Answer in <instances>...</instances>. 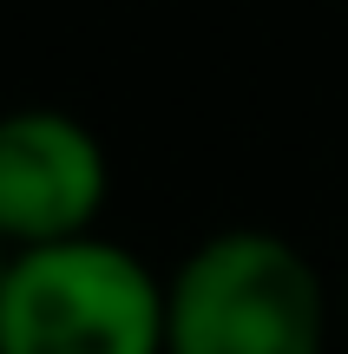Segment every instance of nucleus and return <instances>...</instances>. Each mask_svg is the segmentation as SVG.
<instances>
[{
	"mask_svg": "<svg viewBox=\"0 0 348 354\" xmlns=\"http://www.w3.org/2000/svg\"><path fill=\"white\" fill-rule=\"evenodd\" d=\"M105 197H112V158L86 118L59 105L0 112V243L13 256L99 236Z\"/></svg>",
	"mask_w": 348,
	"mask_h": 354,
	"instance_id": "obj_3",
	"label": "nucleus"
},
{
	"mask_svg": "<svg viewBox=\"0 0 348 354\" xmlns=\"http://www.w3.org/2000/svg\"><path fill=\"white\" fill-rule=\"evenodd\" d=\"M7 269H13V250H7V243H0V282H7Z\"/></svg>",
	"mask_w": 348,
	"mask_h": 354,
	"instance_id": "obj_4",
	"label": "nucleus"
},
{
	"mask_svg": "<svg viewBox=\"0 0 348 354\" xmlns=\"http://www.w3.org/2000/svg\"><path fill=\"white\" fill-rule=\"evenodd\" d=\"M0 354H165V276L112 236L20 250L0 282Z\"/></svg>",
	"mask_w": 348,
	"mask_h": 354,
	"instance_id": "obj_2",
	"label": "nucleus"
},
{
	"mask_svg": "<svg viewBox=\"0 0 348 354\" xmlns=\"http://www.w3.org/2000/svg\"><path fill=\"white\" fill-rule=\"evenodd\" d=\"M342 308L309 250L276 230H210L165 276V354H329Z\"/></svg>",
	"mask_w": 348,
	"mask_h": 354,
	"instance_id": "obj_1",
	"label": "nucleus"
},
{
	"mask_svg": "<svg viewBox=\"0 0 348 354\" xmlns=\"http://www.w3.org/2000/svg\"><path fill=\"white\" fill-rule=\"evenodd\" d=\"M342 335H348V282H342Z\"/></svg>",
	"mask_w": 348,
	"mask_h": 354,
	"instance_id": "obj_5",
	"label": "nucleus"
}]
</instances>
